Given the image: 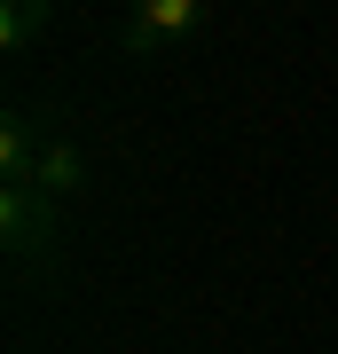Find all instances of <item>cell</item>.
<instances>
[{
    "instance_id": "obj_3",
    "label": "cell",
    "mask_w": 338,
    "mask_h": 354,
    "mask_svg": "<svg viewBox=\"0 0 338 354\" xmlns=\"http://www.w3.org/2000/svg\"><path fill=\"white\" fill-rule=\"evenodd\" d=\"M79 181H87V150H79L63 127H48V150H39L32 189H48V197H79Z\"/></svg>"
},
{
    "instance_id": "obj_2",
    "label": "cell",
    "mask_w": 338,
    "mask_h": 354,
    "mask_svg": "<svg viewBox=\"0 0 338 354\" xmlns=\"http://www.w3.org/2000/svg\"><path fill=\"white\" fill-rule=\"evenodd\" d=\"M0 213H8V260H16V283H32V260L55 252V236H63V197L32 189V181H16V189L0 197Z\"/></svg>"
},
{
    "instance_id": "obj_4",
    "label": "cell",
    "mask_w": 338,
    "mask_h": 354,
    "mask_svg": "<svg viewBox=\"0 0 338 354\" xmlns=\"http://www.w3.org/2000/svg\"><path fill=\"white\" fill-rule=\"evenodd\" d=\"M39 150H48V134H39L24 111H8V118H0V174H8V189L39 174Z\"/></svg>"
},
{
    "instance_id": "obj_1",
    "label": "cell",
    "mask_w": 338,
    "mask_h": 354,
    "mask_svg": "<svg viewBox=\"0 0 338 354\" xmlns=\"http://www.w3.org/2000/svg\"><path fill=\"white\" fill-rule=\"evenodd\" d=\"M205 32V0H134V8L118 16V48L134 55V64H165V55L181 48V39Z\"/></svg>"
},
{
    "instance_id": "obj_5",
    "label": "cell",
    "mask_w": 338,
    "mask_h": 354,
    "mask_svg": "<svg viewBox=\"0 0 338 354\" xmlns=\"http://www.w3.org/2000/svg\"><path fill=\"white\" fill-rule=\"evenodd\" d=\"M39 32H55V8H48V0H8V8H0V48H32V39Z\"/></svg>"
}]
</instances>
